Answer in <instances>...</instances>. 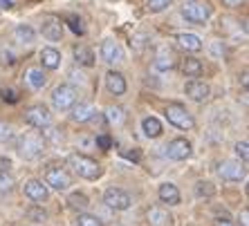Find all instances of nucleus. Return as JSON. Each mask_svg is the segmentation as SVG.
Here are the masks:
<instances>
[{
    "label": "nucleus",
    "mask_w": 249,
    "mask_h": 226,
    "mask_svg": "<svg viewBox=\"0 0 249 226\" xmlns=\"http://www.w3.org/2000/svg\"><path fill=\"white\" fill-rule=\"evenodd\" d=\"M182 16L193 25H202V23H207L209 16H211V7H209L207 2L193 0V2H186V5L182 7Z\"/></svg>",
    "instance_id": "nucleus-6"
},
{
    "label": "nucleus",
    "mask_w": 249,
    "mask_h": 226,
    "mask_svg": "<svg viewBox=\"0 0 249 226\" xmlns=\"http://www.w3.org/2000/svg\"><path fill=\"white\" fill-rule=\"evenodd\" d=\"M186 2H193V0H186Z\"/></svg>",
    "instance_id": "nucleus-45"
},
{
    "label": "nucleus",
    "mask_w": 249,
    "mask_h": 226,
    "mask_svg": "<svg viewBox=\"0 0 249 226\" xmlns=\"http://www.w3.org/2000/svg\"><path fill=\"white\" fill-rule=\"evenodd\" d=\"M104 204L108 209L126 210V209H130L133 199H130V195H128L126 191H122V188H108V191L104 193Z\"/></svg>",
    "instance_id": "nucleus-7"
},
{
    "label": "nucleus",
    "mask_w": 249,
    "mask_h": 226,
    "mask_svg": "<svg viewBox=\"0 0 249 226\" xmlns=\"http://www.w3.org/2000/svg\"><path fill=\"white\" fill-rule=\"evenodd\" d=\"M65 23H68V25H70V29H72L74 34H79V36H81L83 32H86V29H83V25H81V20H79V18H76L74 14L65 16Z\"/></svg>",
    "instance_id": "nucleus-33"
},
{
    "label": "nucleus",
    "mask_w": 249,
    "mask_h": 226,
    "mask_svg": "<svg viewBox=\"0 0 249 226\" xmlns=\"http://www.w3.org/2000/svg\"><path fill=\"white\" fill-rule=\"evenodd\" d=\"M106 87H108V92H112L115 97L126 92V79H124L122 72H115V70L108 72V74H106Z\"/></svg>",
    "instance_id": "nucleus-15"
},
{
    "label": "nucleus",
    "mask_w": 249,
    "mask_h": 226,
    "mask_svg": "<svg viewBox=\"0 0 249 226\" xmlns=\"http://www.w3.org/2000/svg\"><path fill=\"white\" fill-rule=\"evenodd\" d=\"M178 45L182 47V49H186V52H200L202 49V41H200V36L196 34H178Z\"/></svg>",
    "instance_id": "nucleus-21"
},
{
    "label": "nucleus",
    "mask_w": 249,
    "mask_h": 226,
    "mask_svg": "<svg viewBox=\"0 0 249 226\" xmlns=\"http://www.w3.org/2000/svg\"><path fill=\"white\" fill-rule=\"evenodd\" d=\"M29 217H32V220H45V213H41V210H29Z\"/></svg>",
    "instance_id": "nucleus-41"
},
{
    "label": "nucleus",
    "mask_w": 249,
    "mask_h": 226,
    "mask_svg": "<svg viewBox=\"0 0 249 226\" xmlns=\"http://www.w3.org/2000/svg\"><path fill=\"white\" fill-rule=\"evenodd\" d=\"M45 186H52L54 191H68L72 186V177L63 166H47L45 170Z\"/></svg>",
    "instance_id": "nucleus-5"
},
{
    "label": "nucleus",
    "mask_w": 249,
    "mask_h": 226,
    "mask_svg": "<svg viewBox=\"0 0 249 226\" xmlns=\"http://www.w3.org/2000/svg\"><path fill=\"white\" fill-rule=\"evenodd\" d=\"M25 83H27L32 90H41L43 85L47 83V76L45 72L41 70V67H29V70H25Z\"/></svg>",
    "instance_id": "nucleus-17"
},
{
    "label": "nucleus",
    "mask_w": 249,
    "mask_h": 226,
    "mask_svg": "<svg viewBox=\"0 0 249 226\" xmlns=\"http://www.w3.org/2000/svg\"><path fill=\"white\" fill-rule=\"evenodd\" d=\"M52 105L56 108V110H61V112L72 110V105H76V90L72 85H68V83L54 87V92H52Z\"/></svg>",
    "instance_id": "nucleus-4"
},
{
    "label": "nucleus",
    "mask_w": 249,
    "mask_h": 226,
    "mask_svg": "<svg viewBox=\"0 0 249 226\" xmlns=\"http://www.w3.org/2000/svg\"><path fill=\"white\" fill-rule=\"evenodd\" d=\"M173 65H175V54L171 52L168 47H162L155 56V67L157 70H162V72H166V70H171Z\"/></svg>",
    "instance_id": "nucleus-23"
},
{
    "label": "nucleus",
    "mask_w": 249,
    "mask_h": 226,
    "mask_svg": "<svg viewBox=\"0 0 249 226\" xmlns=\"http://www.w3.org/2000/svg\"><path fill=\"white\" fill-rule=\"evenodd\" d=\"M9 168H12V161H9V159H2V157H0V170H5V173H7Z\"/></svg>",
    "instance_id": "nucleus-42"
},
{
    "label": "nucleus",
    "mask_w": 249,
    "mask_h": 226,
    "mask_svg": "<svg viewBox=\"0 0 249 226\" xmlns=\"http://www.w3.org/2000/svg\"><path fill=\"white\" fill-rule=\"evenodd\" d=\"M94 108L90 103H79V105H72V119L76 123H88L94 119Z\"/></svg>",
    "instance_id": "nucleus-19"
},
{
    "label": "nucleus",
    "mask_w": 249,
    "mask_h": 226,
    "mask_svg": "<svg viewBox=\"0 0 249 226\" xmlns=\"http://www.w3.org/2000/svg\"><path fill=\"white\" fill-rule=\"evenodd\" d=\"M68 163L74 168V173L79 175V177H83V179H88V181H94V179H99V177H101V166H99L94 159L86 157V155L74 152V155H70Z\"/></svg>",
    "instance_id": "nucleus-2"
},
{
    "label": "nucleus",
    "mask_w": 249,
    "mask_h": 226,
    "mask_svg": "<svg viewBox=\"0 0 249 226\" xmlns=\"http://www.w3.org/2000/svg\"><path fill=\"white\" fill-rule=\"evenodd\" d=\"M14 188V177L5 170H0V193H9Z\"/></svg>",
    "instance_id": "nucleus-31"
},
{
    "label": "nucleus",
    "mask_w": 249,
    "mask_h": 226,
    "mask_svg": "<svg viewBox=\"0 0 249 226\" xmlns=\"http://www.w3.org/2000/svg\"><path fill=\"white\" fill-rule=\"evenodd\" d=\"M211 54L213 56H225V45L220 41H213L211 43Z\"/></svg>",
    "instance_id": "nucleus-38"
},
{
    "label": "nucleus",
    "mask_w": 249,
    "mask_h": 226,
    "mask_svg": "<svg viewBox=\"0 0 249 226\" xmlns=\"http://www.w3.org/2000/svg\"><path fill=\"white\" fill-rule=\"evenodd\" d=\"M25 121L29 123V126L34 128H50V123H52V114H50V110H47L45 105H32V108H27V112H25Z\"/></svg>",
    "instance_id": "nucleus-8"
},
{
    "label": "nucleus",
    "mask_w": 249,
    "mask_h": 226,
    "mask_svg": "<svg viewBox=\"0 0 249 226\" xmlns=\"http://www.w3.org/2000/svg\"><path fill=\"white\" fill-rule=\"evenodd\" d=\"M101 58H104L108 65H117L124 61V49L122 45L117 41H112V38H108V41H104V45H101Z\"/></svg>",
    "instance_id": "nucleus-12"
},
{
    "label": "nucleus",
    "mask_w": 249,
    "mask_h": 226,
    "mask_svg": "<svg viewBox=\"0 0 249 226\" xmlns=\"http://www.w3.org/2000/svg\"><path fill=\"white\" fill-rule=\"evenodd\" d=\"M233 150H236V155L240 157V161L247 163V159H249V144H247V141H238Z\"/></svg>",
    "instance_id": "nucleus-34"
},
{
    "label": "nucleus",
    "mask_w": 249,
    "mask_h": 226,
    "mask_svg": "<svg viewBox=\"0 0 249 226\" xmlns=\"http://www.w3.org/2000/svg\"><path fill=\"white\" fill-rule=\"evenodd\" d=\"M166 155L171 159H175V161H184V159L191 157V144L184 137H178V139H173L166 145Z\"/></svg>",
    "instance_id": "nucleus-10"
},
{
    "label": "nucleus",
    "mask_w": 249,
    "mask_h": 226,
    "mask_svg": "<svg viewBox=\"0 0 249 226\" xmlns=\"http://www.w3.org/2000/svg\"><path fill=\"white\" fill-rule=\"evenodd\" d=\"M41 63L45 70H56L61 65V52L54 47H43L41 49Z\"/></svg>",
    "instance_id": "nucleus-20"
},
{
    "label": "nucleus",
    "mask_w": 249,
    "mask_h": 226,
    "mask_svg": "<svg viewBox=\"0 0 249 226\" xmlns=\"http://www.w3.org/2000/svg\"><path fill=\"white\" fill-rule=\"evenodd\" d=\"M238 222H240V226H249V210L247 209H243V213H240Z\"/></svg>",
    "instance_id": "nucleus-39"
},
{
    "label": "nucleus",
    "mask_w": 249,
    "mask_h": 226,
    "mask_svg": "<svg viewBox=\"0 0 249 226\" xmlns=\"http://www.w3.org/2000/svg\"><path fill=\"white\" fill-rule=\"evenodd\" d=\"M14 41L20 43V45L34 43V29L29 27V25H18V27L14 29Z\"/></svg>",
    "instance_id": "nucleus-25"
},
{
    "label": "nucleus",
    "mask_w": 249,
    "mask_h": 226,
    "mask_svg": "<svg viewBox=\"0 0 249 226\" xmlns=\"http://www.w3.org/2000/svg\"><path fill=\"white\" fill-rule=\"evenodd\" d=\"M76 226H104L101 220H99L97 215H88V213H81L76 217Z\"/></svg>",
    "instance_id": "nucleus-29"
},
{
    "label": "nucleus",
    "mask_w": 249,
    "mask_h": 226,
    "mask_svg": "<svg viewBox=\"0 0 249 226\" xmlns=\"http://www.w3.org/2000/svg\"><path fill=\"white\" fill-rule=\"evenodd\" d=\"M68 204L72 206V209H88V197L83 195V193H72L68 197Z\"/></svg>",
    "instance_id": "nucleus-28"
},
{
    "label": "nucleus",
    "mask_w": 249,
    "mask_h": 226,
    "mask_svg": "<svg viewBox=\"0 0 249 226\" xmlns=\"http://www.w3.org/2000/svg\"><path fill=\"white\" fill-rule=\"evenodd\" d=\"M16 150L23 159H38L45 152V139L38 132H25L18 137Z\"/></svg>",
    "instance_id": "nucleus-1"
},
{
    "label": "nucleus",
    "mask_w": 249,
    "mask_h": 226,
    "mask_svg": "<svg viewBox=\"0 0 249 226\" xmlns=\"http://www.w3.org/2000/svg\"><path fill=\"white\" fill-rule=\"evenodd\" d=\"M97 145H99V148H104V150H110V145H112L110 137H108V134H101V137H97Z\"/></svg>",
    "instance_id": "nucleus-37"
},
{
    "label": "nucleus",
    "mask_w": 249,
    "mask_h": 226,
    "mask_svg": "<svg viewBox=\"0 0 249 226\" xmlns=\"http://www.w3.org/2000/svg\"><path fill=\"white\" fill-rule=\"evenodd\" d=\"M196 193L200 195V197H211V195L215 193V188H213V184H209V181H197Z\"/></svg>",
    "instance_id": "nucleus-30"
},
{
    "label": "nucleus",
    "mask_w": 249,
    "mask_h": 226,
    "mask_svg": "<svg viewBox=\"0 0 249 226\" xmlns=\"http://www.w3.org/2000/svg\"><path fill=\"white\" fill-rule=\"evenodd\" d=\"M180 70H182V74L184 76H191V79H197V76L202 74V63L197 61V58H193V56H184L180 61Z\"/></svg>",
    "instance_id": "nucleus-18"
},
{
    "label": "nucleus",
    "mask_w": 249,
    "mask_h": 226,
    "mask_svg": "<svg viewBox=\"0 0 249 226\" xmlns=\"http://www.w3.org/2000/svg\"><path fill=\"white\" fill-rule=\"evenodd\" d=\"M0 97H2V101H9V103H16L18 101L16 90H12V87H2V90H0Z\"/></svg>",
    "instance_id": "nucleus-35"
},
{
    "label": "nucleus",
    "mask_w": 249,
    "mask_h": 226,
    "mask_svg": "<svg viewBox=\"0 0 249 226\" xmlns=\"http://www.w3.org/2000/svg\"><path fill=\"white\" fill-rule=\"evenodd\" d=\"M215 226H236V224H233L229 217H218V220H215Z\"/></svg>",
    "instance_id": "nucleus-40"
},
{
    "label": "nucleus",
    "mask_w": 249,
    "mask_h": 226,
    "mask_svg": "<svg viewBox=\"0 0 249 226\" xmlns=\"http://www.w3.org/2000/svg\"><path fill=\"white\" fill-rule=\"evenodd\" d=\"M47 186L43 184L41 179H29L25 184V197L32 199V202H45L47 199Z\"/></svg>",
    "instance_id": "nucleus-14"
},
{
    "label": "nucleus",
    "mask_w": 249,
    "mask_h": 226,
    "mask_svg": "<svg viewBox=\"0 0 249 226\" xmlns=\"http://www.w3.org/2000/svg\"><path fill=\"white\" fill-rule=\"evenodd\" d=\"M148 222H151L153 226H166L168 222H171V217H168V213L164 209H160V206H153L151 210H148Z\"/></svg>",
    "instance_id": "nucleus-26"
},
{
    "label": "nucleus",
    "mask_w": 249,
    "mask_h": 226,
    "mask_svg": "<svg viewBox=\"0 0 249 226\" xmlns=\"http://www.w3.org/2000/svg\"><path fill=\"white\" fill-rule=\"evenodd\" d=\"M74 61L81 67H92L94 65V52L88 45H76L74 47Z\"/></svg>",
    "instance_id": "nucleus-22"
},
{
    "label": "nucleus",
    "mask_w": 249,
    "mask_h": 226,
    "mask_svg": "<svg viewBox=\"0 0 249 226\" xmlns=\"http://www.w3.org/2000/svg\"><path fill=\"white\" fill-rule=\"evenodd\" d=\"M168 7H171V0H148V12L153 14H160Z\"/></svg>",
    "instance_id": "nucleus-32"
},
{
    "label": "nucleus",
    "mask_w": 249,
    "mask_h": 226,
    "mask_svg": "<svg viewBox=\"0 0 249 226\" xmlns=\"http://www.w3.org/2000/svg\"><path fill=\"white\" fill-rule=\"evenodd\" d=\"M164 114H166L168 123H171V126H175L178 130H191V128L196 126L191 112L186 110L184 105H180V103H168L166 110H164Z\"/></svg>",
    "instance_id": "nucleus-3"
},
{
    "label": "nucleus",
    "mask_w": 249,
    "mask_h": 226,
    "mask_svg": "<svg viewBox=\"0 0 249 226\" xmlns=\"http://www.w3.org/2000/svg\"><path fill=\"white\" fill-rule=\"evenodd\" d=\"M142 130H144V134L148 139H157L162 134V123L155 116H146L144 121H142Z\"/></svg>",
    "instance_id": "nucleus-24"
},
{
    "label": "nucleus",
    "mask_w": 249,
    "mask_h": 226,
    "mask_svg": "<svg viewBox=\"0 0 249 226\" xmlns=\"http://www.w3.org/2000/svg\"><path fill=\"white\" fill-rule=\"evenodd\" d=\"M157 197L160 202L168 204V206H175V204H180V191H178V186L175 184H162L160 186V191H157Z\"/></svg>",
    "instance_id": "nucleus-16"
},
{
    "label": "nucleus",
    "mask_w": 249,
    "mask_h": 226,
    "mask_svg": "<svg viewBox=\"0 0 249 226\" xmlns=\"http://www.w3.org/2000/svg\"><path fill=\"white\" fill-rule=\"evenodd\" d=\"M218 175L227 181H243L247 177V168L240 161H222L218 166Z\"/></svg>",
    "instance_id": "nucleus-9"
},
{
    "label": "nucleus",
    "mask_w": 249,
    "mask_h": 226,
    "mask_svg": "<svg viewBox=\"0 0 249 226\" xmlns=\"http://www.w3.org/2000/svg\"><path fill=\"white\" fill-rule=\"evenodd\" d=\"M14 137V130L7 123H0V141H9Z\"/></svg>",
    "instance_id": "nucleus-36"
},
{
    "label": "nucleus",
    "mask_w": 249,
    "mask_h": 226,
    "mask_svg": "<svg viewBox=\"0 0 249 226\" xmlns=\"http://www.w3.org/2000/svg\"><path fill=\"white\" fill-rule=\"evenodd\" d=\"M106 119H108L110 123H115V126H122L126 116H124V110L119 108V105H110V108L106 110Z\"/></svg>",
    "instance_id": "nucleus-27"
},
{
    "label": "nucleus",
    "mask_w": 249,
    "mask_h": 226,
    "mask_svg": "<svg viewBox=\"0 0 249 226\" xmlns=\"http://www.w3.org/2000/svg\"><path fill=\"white\" fill-rule=\"evenodd\" d=\"M184 92L186 97L191 101H207L209 99V94H211V90H209V85L204 81H200V79H191V81H186L184 85Z\"/></svg>",
    "instance_id": "nucleus-11"
},
{
    "label": "nucleus",
    "mask_w": 249,
    "mask_h": 226,
    "mask_svg": "<svg viewBox=\"0 0 249 226\" xmlns=\"http://www.w3.org/2000/svg\"><path fill=\"white\" fill-rule=\"evenodd\" d=\"M41 32H43V36H45L47 41H52V43L61 41V38H63V23H61V18H54V16L45 18Z\"/></svg>",
    "instance_id": "nucleus-13"
},
{
    "label": "nucleus",
    "mask_w": 249,
    "mask_h": 226,
    "mask_svg": "<svg viewBox=\"0 0 249 226\" xmlns=\"http://www.w3.org/2000/svg\"><path fill=\"white\" fill-rule=\"evenodd\" d=\"M225 2H227V5H229V7H236V5H240V0H225Z\"/></svg>",
    "instance_id": "nucleus-44"
},
{
    "label": "nucleus",
    "mask_w": 249,
    "mask_h": 226,
    "mask_svg": "<svg viewBox=\"0 0 249 226\" xmlns=\"http://www.w3.org/2000/svg\"><path fill=\"white\" fill-rule=\"evenodd\" d=\"M0 7H5V9H9V7H12V0H0Z\"/></svg>",
    "instance_id": "nucleus-43"
}]
</instances>
